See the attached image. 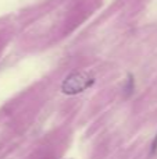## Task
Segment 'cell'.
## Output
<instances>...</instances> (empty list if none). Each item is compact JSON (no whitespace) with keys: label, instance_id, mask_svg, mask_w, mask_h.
<instances>
[{"label":"cell","instance_id":"cell-1","mask_svg":"<svg viewBox=\"0 0 157 159\" xmlns=\"http://www.w3.org/2000/svg\"><path fill=\"white\" fill-rule=\"evenodd\" d=\"M95 84V78L86 71H75L70 74L61 84V91L66 95H77L91 88Z\"/></svg>","mask_w":157,"mask_h":159},{"label":"cell","instance_id":"cell-2","mask_svg":"<svg viewBox=\"0 0 157 159\" xmlns=\"http://www.w3.org/2000/svg\"><path fill=\"white\" fill-rule=\"evenodd\" d=\"M134 91H135V78H134V75L131 74H128V78H127V84H125V87H124V95L127 96H131L134 93Z\"/></svg>","mask_w":157,"mask_h":159},{"label":"cell","instance_id":"cell-3","mask_svg":"<svg viewBox=\"0 0 157 159\" xmlns=\"http://www.w3.org/2000/svg\"><path fill=\"white\" fill-rule=\"evenodd\" d=\"M156 152H157V134H156L155 140H153L152 145H150V155H155Z\"/></svg>","mask_w":157,"mask_h":159}]
</instances>
